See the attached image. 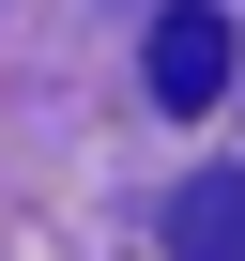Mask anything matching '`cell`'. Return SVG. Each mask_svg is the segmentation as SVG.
I'll return each mask as SVG.
<instances>
[{
	"mask_svg": "<svg viewBox=\"0 0 245 261\" xmlns=\"http://www.w3.org/2000/svg\"><path fill=\"white\" fill-rule=\"evenodd\" d=\"M169 230H184V261H245V169H199Z\"/></svg>",
	"mask_w": 245,
	"mask_h": 261,
	"instance_id": "7a4b0ae2",
	"label": "cell"
},
{
	"mask_svg": "<svg viewBox=\"0 0 245 261\" xmlns=\"http://www.w3.org/2000/svg\"><path fill=\"white\" fill-rule=\"evenodd\" d=\"M215 92H230V16H215V0H169V16H154V108L199 123Z\"/></svg>",
	"mask_w": 245,
	"mask_h": 261,
	"instance_id": "6da1fadb",
	"label": "cell"
}]
</instances>
